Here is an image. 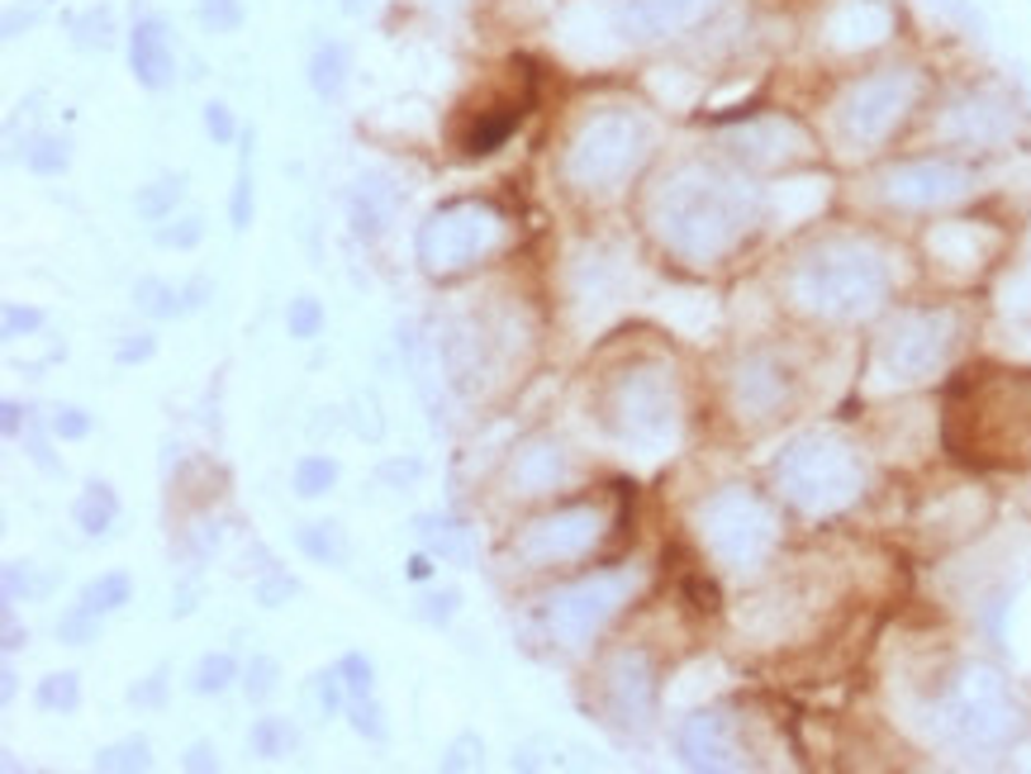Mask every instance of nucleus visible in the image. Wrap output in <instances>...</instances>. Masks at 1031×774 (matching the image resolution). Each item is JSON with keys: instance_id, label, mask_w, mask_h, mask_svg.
Wrapping results in <instances>:
<instances>
[{"instance_id": "nucleus-1", "label": "nucleus", "mask_w": 1031, "mask_h": 774, "mask_svg": "<svg viewBox=\"0 0 1031 774\" xmlns=\"http://www.w3.org/2000/svg\"><path fill=\"white\" fill-rule=\"evenodd\" d=\"M495 238V219H490L481 204H452V210H438L419 233V257L428 272H456L481 257V247Z\"/></svg>"}, {"instance_id": "nucleus-2", "label": "nucleus", "mask_w": 1031, "mask_h": 774, "mask_svg": "<svg viewBox=\"0 0 1031 774\" xmlns=\"http://www.w3.org/2000/svg\"><path fill=\"white\" fill-rule=\"evenodd\" d=\"M129 62H134L138 86H148V91L171 86L177 57H171V39H167V24L162 20H138L134 39H129Z\"/></svg>"}, {"instance_id": "nucleus-3", "label": "nucleus", "mask_w": 1031, "mask_h": 774, "mask_svg": "<svg viewBox=\"0 0 1031 774\" xmlns=\"http://www.w3.org/2000/svg\"><path fill=\"white\" fill-rule=\"evenodd\" d=\"M390 214H394V191L386 181H361L357 185V195H353V229H357V238H380L390 224Z\"/></svg>"}, {"instance_id": "nucleus-4", "label": "nucleus", "mask_w": 1031, "mask_h": 774, "mask_svg": "<svg viewBox=\"0 0 1031 774\" xmlns=\"http://www.w3.org/2000/svg\"><path fill=\"white\" fill-rule=\"evenodd\" d=\"M72 518H76V528H82L86 537H101V532L115 528V518H119V495H115V489H109L105 480H91L82 495H76Z\"/></svg>"}, {"instance_id": "nucleus-5", "label": "nucleus", "mask_w": 1031, "mask_h": 774, "mask_svg": "<svg viewBox=\"0 0 1031 774\" xmlns=\"http://www.w3.org/2000/svg\"><path fill=\"white\" fill-rule=\"evenodd\" d=\"M518 115L523 109L518 105H495V109H481V119L466 129V152L471 157H481V152H495L504 138H509L518 129Z\"/></svg>"}, {"instance_id": "nucleus-6", "label": "nucleus", "mask_w": 1031, "mask_h": 774, "mask_svg": "<svg viewBox=\"0 0 1031 774\" xmlns=\"http://www.w3.org/2000/svg\"><path fill=\"white\" fill-rule=\"evenodd\" d=\"M309 86L319 91L324 100H338L343 86H347V49L343 43H324V49H314L309 57Z\"/></svg>"}, {"instance_id": "nucleus-7", "label": "nucleus", "mask_w": 1031, "mask_h": 774, "mask_svg": "<svg viewBox=\"0 0 1031 774\" xmlns=\"http://www.w3.org/2000/svg\"><path fill=\"white\" fill-rule=\"evenodd\" d=\"M299 547H305V556H314L319 565H347V537H343L338 523L299 528Z\"/></svg>"}, {"instance_id": "nucleus-8", "label": "nucleus", "mask_w": 1031, "mask_h": 774, "mask_svg": "<svg viewBox=\"0 0 1031 774\" xmlns=\"http://www.w3.org/2000/svg\"><path fill=\"white\" fill-rule=\"evenodd\" d=\"M134 299H138V309L148 314V319H177V314L186 309L181 290L167 286V280H157V276H143L134 286Z\"/></svg>"}, {"instance_id": "nucleus-9", "label": "nucleus", "mask_w": 1031, "mask_h": 774, "mask_svg": "<svg viewBox=\"0 0 1031 774\" xmlns=\"http://www.w3.org/2000/svg\"><path fill=\"white\" fill-rule=\"evenodd\" d=\"M419 532L433 556L442 561H466V532L452 523V518H419Z\"/></svg>"}, {"instance_id": "nucleus-10", "label": "nucleus", "mask_w": 1031, "mask_h": 774, "mask_svg": "<svg viewBox=\"0 0 1031 774\" xmlns=\"http://www.w3.org/2000/svg\"><path fill=\"white\" fill-rule=\"evenodd\" d=\"M252 751L266 755V761H276V755H291L299 746V732L285 718H262L257 727H252Z\"/></svg>"}, {"instance_id": "nucleus-11", "label": "nucleus", "mask_w": 1031, "mask_h": 774, "mask_svg": "<svg viewBox=\"0 0 1031 774\" xmlns=\"http://www.w3.org/2000/svg\"><path fill=\"white\" fill-rule=\"evenodd\" d=\"M129 594H134L129 575H124V571H109V575H101V580L86 584V590H82V604L95 608V613H115V608L129 604Z\"/></svg>"}, {"instance_id": "nucleus-12", "label": "nucleus", "mask_w": 1031, "mask_h": 774, "mask_svg": "<svg viewBox=\"0 0 1031 774\" xmlns=\"http://www.w3.org/2000/svg\"><path fill=\"white\" fill-rule=\"evenodd\" d=\"M333 480H338V462H328V456H299L295 462V495L319 499L333 489Z\"/></svg>"}, {"instance_id": "nucleus-13", "label": "nucleus", "mask_w": 1031, "mask_h": 774, "mask_svg": "<svg viewBox=\"0 0 1031 774\" xmlns=\"http://www.w3.org/2000/svg\"><path fill=\"white\" fill-rule=\"evenodd\" d=\"M181 177H162V181H152L148 191H138V214L143 219H152V224H162V219H171V210H177V200H181Z\"/></svg>"}, {"instance_id": "nucleus-14", "label": "nucleus", "mask_w": 1031, "mask_h": 774, "mask_svg": "<svg viewBox=\"0 0 1031 774\" xmlns=\"http://www.w3.org/2000/svg\"><path fill=\"white\" fill-rule=\"evenodd\" d=\"M76 703H82V679H76L72 670L48 675L39 685V708H48V713H72Z\"/></svg>"}, {"instance_id": "nucleus-15", "label": "nucleus", "mask_w": 1031, "mask_h": 774, "mask_svg": "<svg viewBox=\"0 0 1031 774\" xmlns=\"http://www.w3.org/2000/svg\"><path fill=\"white\" fill-rule=\"evenodd\" d=\"M233 675H238L233 656L229 651H214V656H204L200 666H196V675H190V689H196V693H224L233 685Z\"/></svg>"}, {"instance_id": "nucleus-16", "label": "nucleus", "mask_w": 1031, "mask_h": 774, "mask_svg": "<svg viewBox=\"0 0 1031 774\" xmlns=\"http://www.w3.org/2000/svg\"><path fill=\"white\" fill-rule=\"evenodd\" d=\"M72 29H76V49H109V43H115V20H109V10H101V6L76 14Z\"/></svg>"}, {"instance_id": "nucleus-17", "label": "nucleus", "mask_w": 1031, "mask_h": 774, "mask_svg": "<svg viewBox=\"0 0 1031 774\" xmlns=\"http://www.w3.org/2000/svg\"><path fill=\"white\" fill-rule=\"evenodd\" d=\"M285 328H291V338H299V342L319 338V328H324V305H319L314 295L291 299V309H285Z\"/></svg>"}, {"instance_id": "nucleus-18", "label": "nucleus", "mask_w": 1031, "mask_h": 774, "mask_svg": "<svg viewBox=\"0 0 1031 774\" xmlns=\"http://www.w3.org/2000/svg\"><path fill=\"white\" fill-rule=\"evenodd\" d=\"M143 765H148V741L143 736L115 741V746H105L95 755V770H143Z\"/></svg>"}, {"instance_id": "nucleus-19", "label": "nucleus", "mask_w": 1031, "mask_h": 774, "mask_svg": "<svg viewBox=\"0 0 1031 774\" xmlns=\"http://www.w3.org/2000/svg\"><path fill=\"white\" fill-rule=\"evenodd\" d=\"M57 637L62 642H72V646H86L101 637V613L86 608V604H76L72 613H62V623H57Z\"/></svg>"}, {"instance_id": "nucleus-20", "label": "nucleus", "mask_w": 1031, "mask_h": 774, "mask_svg": "<svg viewBox=\"0 0 1031 774\" xmlns=\"http://www.w3.org/2000/svg\"><path fill=\"white\" fill-rule=\"evenodd\" d=\"M248 148H252V138H248ZM248 148H243V162H238V181H233V204H229V214H233V229L243 233L252 224V171H248Z\"/></svg>"}, {"instance_id": "nucleus-21", "label": "nucleus", "mask_w": 1031, "mask_h": 774, "mask_svg": "<svg viewBox=\"0 0 1031 774\" xmlns=\"http://www.w3.org/2000/svg\"><path fill=\"white\" fill-rule=\"evenodd\" d=\"M200 20L214 34H233L243 24V0H200Z\"/></svg>"}, {"instance_id": "nucleus-22", "label": "nucleus", "mask_w": 1031, "mask_h": 774, "mask_svg": "<svg viewBox=\"0 0 1031 774\" xmlns=\"http://www.w3.org/2000/svg\"><path fill=\"white\" fill-rule=\"evenodd\" d=\"M67 162H72V152H67V144H62V138H39V144L29 148V167L43 171V177H57V171H67Z\"/></svg>"}, {"instance_id": "nucleus-23", "label": "nucleus", "mask_w": 1031, "mask_h": 774, "mask_svg": "<svg viewBox=\"0 0 1031 774\" xmlns=\"http://www.w3.org/2000/svg\"><path fill=\"white\" fill-rule=\"evenodd\" d=\"M338 675H343V685H347V693H353V699H367V693H371V679H376V670H371V660L367 656H343L338 660Z\"/></svg>"}, {"instance_id": "nucleus-24", "label": "nucleus", "mask_w": 1031, "mask_h": 774, "mask_svg": "<svg viewBox=\"0 0 1031 774\" xmlns=\"http://www.w3.org/2000/svg\"><path fill=\"white\" fill-rule=\"evenodd\" d=\"M243 689H248V699H266V693L276 689V660H272V656H257V660H252Z\"/></svg>"}, {"instance_id": "nucleus-25", "label": "nucleus", "mask_w": 1031, "mask_h": 774, "mask_svg": "<svg viewBox=\"0 0 1031 774\" xmlns=\"http://www.w3.org/2000/svg\"><path fill=\"white\" fill-rule=\"evenodd\" d=\"M353 727L371 741H386V722H380V708L371 703V693L367 699H353Z\"/></svg>"}, {"instance_id": "nucleus-26", "label": "nucleus", "mask_w": 1031, "mask_h": 774, "mask_svg": "<svg viewBox=\"0 0 1031 774\" xmlns=\"http://www.w3.org/2000/svg\"><path fill=\"white\" fill-rule=\"evenodd\" d=\"M204 129H210V138L214 144H233L238 138V124H233V115H229V105H204Z\"/></svg>"}, {"instance_id": "nucleus-27", "label": "nucleus", "mask_w": 1031, "mask_h": 774, "mask_svg": "<svg viewBox=\"0 0 1031 774\" xmlns=\"http://www.w3.org/2000/svg\"><path fill=\"white\" fill-rule=\"evenodd\" d=\"M200 238H204L200 219H181L177 229H157V243H162V247H196Z\"/></svg>"}, {"instance_id": "nucleus-28", "label": "nucleus", "mask_w": 1031, "mask_h": 774, "mask_svg": "<svg viewBox=\"0 0 1031 774\" xmlns=\"http://www.w3.org/2000/svg\"><path fill=\"white\" fill-rule=\"evenodd\" d=\"M295 590H299V584H295L291 575H272V580H262V584H257V604H262V608H281Z\"/></svg>"}, {"instance_id": "nucleus-29", "label": "nucleus", "mask_w": 1031, "mask_h": 774, "mask_svg": "<svg viewBox=\"0 0 1031 774\" xmlns=\"http://www.w3.org/2000/svg\"><path fill=\"white\" fill-rule=\"evenodd\" d=\"M53 433L57 437H86L91 433V414H82V409H57V414H53Z\"/></svg>"}, {"instance_id": "nucleus-30", "label": "nucleus", "mask_w": 1031, "mask_h": 774, "mask_svg": "<svg viewBox=\"0 0 1031 774\" xmlns=\"http://www.w3.org/2000/svg\"><path fill=\"white\" fill-rule=\"evenodd\" d=\"M39 324H43V309H20V305H10V309H6V338L34 333Z\"/></svg>"}, {"instance_id": "nucleus-31", "label": "nucleus", "mask_w": 1031, "mask_h": 774, "mask_svg": "<svg viewBox=\"0 0 1031 774\" xmlns=\"http://www.w3.org/2000/svg\"><path fill=\"white\" fill-rule=\"evenodd\" d=\"M129 699H134L138 708H157V703L167 699V675L157 670V675L148 679V685H134V689H129Z\"/></svg>"}, {"instance_id": "nucleus-32", "label": "nucleus", "mask_w": 1031, "mask_h": 774, "mask_svg": "<svg viewBox=\"0 0 1031 774\" xmlns=\"http://www.w3.org/2000/svg\"><path fill=\"white\" fill-rule=\"evenodd\" d=\"M343 675L338 670H324L319 675V703H324V713H338V708H343Z\"/></svg>"}, {"instance_id": "nucleus-33", "label": "nucleus", "mask_w": 1031, "mask_h": 774, "mask_svg": "<svg viewBox=\"0 0 1031 774\" xmlns=\"http://www.w3.org/2000/svg\"><path fill=\"white\" fill-rule=\"evenodd\" d=\"M152 352H157V342H152L148 333H134L129 342L119 347V367H134V361H148Z\"/></svg>"}, {"instance_id": "nucleus-34", "label": "nucleus", "mask_w": 1031, "mask_h": 774, "mask_svg": "<svg viewBox=\"0 0 1031 774\" xmlns=\"http://www.w3.org/2000/svg\"><path fill=\"white\" fill-rule=\"evenodd\" d=\"M20 590L29 594V565L10 561V565H6V598H10V604H20Z\"/></svg>"}, {"instance_id": "nucleus-35", "label": "nucleus", "mask_w": 1031, "mask_h": 774, "mask_svg": "<svg viewBox=\"0 0 1031 774\" xmlns=\"http://www.w3.org/2000/svg\"><path fill=\"white\" fill-rule=\"evenodd\" d=\"M428 623H448L452 618V613H456V590H448V594H433V598H428Z\"/></svg>"}, {"instance_id": "nucleus-36", "label": "nucleus", "mask_w": 1031, "mask_h": 774, "mask_svg": "<svg viewBox=\"0 0 1031 774\" xmlns=\"http://www.w3.org/2000/svg\"><path fill=\"white\" fill-rule=\"evenodd\" d=\"M20 423H24V409H20V404H14V400L0 404V428H6V437L20 433Z\"/></svg>"}, {"instance_id": "nucleus-37", "label": "nucleus", "mask_w": 1031, "mask_h": 774, "mask_svg": "<svg viewBox=\"0 0 1031 774\" xmlns=\"http://www.w3.org/2000/svg\"><path fill=\"white\" fill-rule=\"evenodd\" d=\"M380 480H419V462H390V466H380Z\"/></svg>"}, {"instance_id": "nucleus-38", "label": "nucleus", "mask_w": 1031, "mask_h": 774, "mask_svg": "<svg viewBox=\"0 0 1031 774\" xmlns=\"http://www.w3.org/2000/svg\"><path fill=\"white\" fill-rule=\"evenodd\" d=\"M186 765H190V770H214L219 761H214V751L204 746V741H196V746H190V755H186Z\"/></svg>"}, {"instance_id": "nucleus-39", "label": "nucleus", "mask_w": 1031, "mask_h": 774, "mask_svg": "<svg viewBox=\"0 0 1031 774\" xmlns=\"http://www.w3.org/2000/svg\"><path fill=\"white\" fill-rule=\"evenodd\" d=\"M204 295H210V280H204V276H196V280H190V286L181 290L186 309H200V305H204Z\"/></svg>"}, {"instance_id": "nucleus-40", "label": "nucleus", "mask_w": 1031, "mask_h": 774, "mask_svg": "<svg viewBox=\"0 0 1031 774\" xmlns=\"http://www.w3.org/2000/svg\"><path fill=\"white\" fill-rule=\"evenodd\" d=\"M433 575V556H414L409 561V580H428Z\"/></svg>"}, {"instance_id": "nucleus-41", "label": "nucleus", "mask_w": 1031, "mask_h": 774, "mask_svg": "<svg viewBox=\"0 0 1031 774\" xmlns=\"http://www.w3.org/2000/svg\"><path fill=\"white\" fill-rule=\"evenodd\" d=\"M20 646H24V632L14 623H6V651H20Z\"/></svg>"}, {"instance_id": "nucleus-42", "label": "nucleus", "mask_w": 1031, "mask_h": 774, "mask_svg": "<svg viewBox=\"0 0 1031 774\" xmlns=\"http://www.w3.org/2000/svg\"><path fill=\"white\" fill-rule=\"evenodd\" d=\"M343 10H347V14H357V10H361V0H343Z\"/></svg>"}]
</instances>
